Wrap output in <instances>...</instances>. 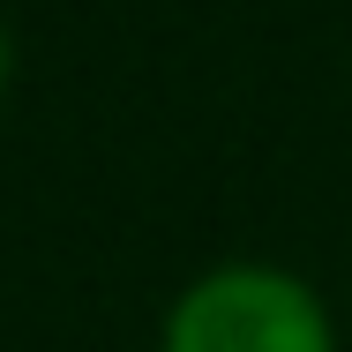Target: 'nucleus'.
Returning a JSON list of instances; mask_svg holds the SVG:
<instances>
[{
	"label": "nucleus",
	"instance_id": "1",
	"mask_svg": "<svg viewBox=\"0 0 352 352\" xmlns=\"http://www.w3.org/2000/svg\"><path fill=\"white\" fill-rule=\"evenodd\" d=\"M157 352H338V338L315 285L270 263H225L173 300Z\"/></svg>",
	"mask_w": 352,
	"mask_h": 352
},
{
	"label": "nucleus",
	"instance_id": "2",
	"mask_svg": "<svg viewBox=\"0 0 352 352\" xmlns=\"http://www.w3.org/2000/svg\"><path fill=\"white\" fill-rule=\"evenodd\" d=\"M8 68H15V45H8V30H0V90H8Z\"/></svg>",
	"mask_w": 352,
	"mask_h": 352
}]
</instances>
